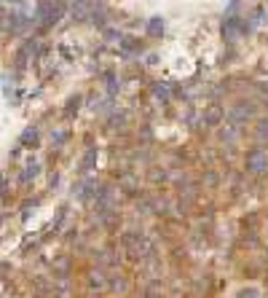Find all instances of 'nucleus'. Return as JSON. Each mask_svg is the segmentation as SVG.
<instances>
[{
	"instance_id": "nucleus-1",
	"label": "nucleus",
	"mask_w": 268,
	"mask_h": 298,
	"mask_svg": "<svg viewBox=\"0 0 268 298\" xmlns=\"http://www.w3.org/2000/svg\"><path fill=\"white\" fill-rule=\"evenodd\" d=\"M121 247L126 250V255L140 260V258H150L153 255V247L150 242L145 239V234H140V231H126V234L121 237Z\"/></svg>"
},
{
	"instance_id": "nucleus-2",
	"label": "nucleus",
	"mask_w": 268,
	"mask_h": 298,
	"mask_svg": "<svg viewBox=\"0 0 268 298\" xmlns=\"http://www.w3.org/2000/svg\"><path fill=\"white\" fill-rule=\"evenodd\" d=\"M244 167H247V172H252V175L268 172V153L263 151V148H252V151L247 153V159H244Z\"/></svg>"
},
{
	"instance_id": "nucleus-3",
	"label": "nucleus",
	"mask_w": 268,
	"mask_h": 298,
	"mask_svg": "<svg viewBox=\"0 0 268 298\" xmlns=\"http://www.w3.org/2000/svg\"><path fill=\"white\" fill-rule=\"evenodd\" d=\"M239 35H242V19H239V16H225V22H223V41L225 43H236Z\"/></svg>"
},
{
	"instance_id": "nucleus-4",
	"label": "nucleus",
	"mask_w": 268,
	"mask_h": 298,
	"mask_svg": "<svg viewBox=\"0 0 268 298\" xmlns=\"http://www.w3.org/2000/svg\"><path fill=\"white\" fill-rule=\"evenodd\" d=\"M91 11H94V0H73V16H75V22L91 19Z\"/></svg>"
},
{
	"instance_id": "nucleus-5",
	"label": "nucleus",
	"mask_w": 268,
	"mask_h": 298,
	"mask_svg": "<svg viewBox=\"0 0 268 298\" xmlns=\"http://www.w3.org/2000/svg\"><path fill=\"white\" fill-rule=\"evenodd\" d=\"M223 108L220 105H207V110H204V124L207 126H217L220 121H223Z\"/></svg>"
},
{
	"instance_id": "nucleus-6",
	"label": "nucleus",
	"mask_w": 268,
	"mask_h": 298,
	"mask_svg": "<svg viewBox=\"0 0 268 298\" xmlns=\"http://www.w3.org/2000/svg\"><path fill=\"white\" fill-rule=\"evenodd\" d=\"M252 113H255V105H250V102H239V105L233 108V118H239V121L250 118Z\"/></svg>"
},
{
	"instance_id": "nucleus-7",
	"label": "nucleus",
	"mask_w": 268,
	"mask_h": 298,
	"mask_svg": "<svg viewBox=\"0 0 268 298\" xmlns=\"http://www.w3.org/2000/svg\"><path fill=\"white\" fill-rule=\"evenodd\" d=\"M89 287H91V290H105V287H108V279H105V274L102 272H91L89 274Z\"/></svg>"
},
{
	"instance_id": "nucleus-8",
	"label": "nucleus",
	"mask_w": 268,
	"mask_h": 298,
	"mask_svg": "<svg viewBox=\"0 0 268 298\" xmlns=\"http://www.w3.org/2000/svg\"><path fill=\"white\" fill-rule=\"evenodd\" d=\"M161 32H164V19H161V16H153V19H148V35L158 38Z\"/></svg>"
},
{
	"instance_id": "nucleus-9",
	"label": "nucleus",
	"mask_w": 268,
	"mask_h": 298,
	"mask_svg": "<svg viewBox=\"0 0 268 298\" xmlns=\"http://www.w3.org/2000/svg\"><path fill=\"white\" fill-rule=\"evenodd\" d=\"M94 161H97V148H89V151H86V156H83V161H81V170L89 172L91 167H94Z\"/></svg>"
},
{
	"instance_id": "nucleus-10",
	"label": "nucleus",
	"mask_w": 268,
	"mask_h": 298,
	"mask_svg": "<svg viewBox=\"0 0 268 298\" xmlns=\"http://www.w3.org/2000/svg\"><path fill=\"white\" fill-rule=\"evenodd\" d=\"M121 46H123L126 51H137V49H142V43H140L137 38H123V41H121Z\"/></svg>"
},
{
	"instance_id": "nucleus-11",
	"label": "nucleus",
	"mask_w": 268,
	"mask_h": 298,
	"mask_svg": "<svg viewBox=\"0 0 268 298\" xmlns=\"http://www.w3.org/2000/svg\"><path fill=\"white\" fill-rule=\"evenodd\" d=\"M35 140H38V129H35V126H30V129H27V132L22 135V143H24V145H30V143H35Z\"/></svg>"
},
{
	"instance_id": "nucleus-12",
	"label": "nucleus",
	"mask_w": 268,
	"mask_h": 298,
	"mask_svg": "<svg viewBox=\"0 0 268 298\" xmlns=\"http://www.w3.org/2000/svg\"><path fill=\"white\" fill-rule=\"evenodd\" d=\"M153 91H156V97H161V100H169V89L164 86V83H156V86H153Z\"/></svg>"
},
{
	"instance_id": "nucleus-13",
	"label": "nucleus",
	"mask_w": 268,
	"mask_h": 298,
	"mask_svg": "<svg viewBox=\"0 0 268 298\" xmlns=\"http://www.w3.org/2000/svg\"><path fill=\"white\" fill-rule=\"evenodd\" d=\"M110 287H113V290H126V279H123V277H113Z\"/></svg>"
},
{
	"instance_id": "nucleus-14",
	"label": "nucleus",
	"mask_w": 268,
	"mask_h": 298,
	"mask_svg": "<svg viewBox=\"0 0 268 298\" xmlns=\"http://www.w3.org/2000/svg\"><path fill=\"white\" fill-rule=\"evenodd\" d=\"M239 298H260V290H255V287H244V290H239Z\"/></svg>"
},
{
	"instance_id": "nucleus-15",
	"label": "nucleus",
	"mask_w": 268,
	"mask_h": 298,
	"mask_svg": "<svg viewBox=\"0 0 268 298\" xmlns=\"http://www.w3.org/2000/svg\"><path fill=\"white\" fill-rule=\"evenodd\" d=\"M38 170H41V167H38V164H30V167H27V170L22 172V180H30V178H35V175H38Z\"/></svg>"
},
{
	"instance_id": "nucleus-16",
	"label": "nucleus",
	"mask_w": 268,
	"mask_h": 298,
	"mask_svg": "<svg viewBox=\"0 0 268 298\" xmlns=\"http://www.w3.org/2000/svg\"><path fill=\"white\" fill-rule=\"evenodd\" d=\"M257 137H263V140L268 137V118H263L260 124H257Z\"/></svg>"
},
{
	"instance_id": "nucleus-17",
	"label": "nucleus",
	"mask_w": 268,
	"mask_h": 298,
	"mask_svg": "<svg viewBox=\"0 0 268 298\" xmlns=\"http://www.w3.org/2000/svg\"><path fill=\"white\" fill-rule=\"evenodd\" d=\"M105 81H108V89H110V91H116V89H118L116 76H113V73H108V76H105Z\"/></svg>"
}]
</instances>
